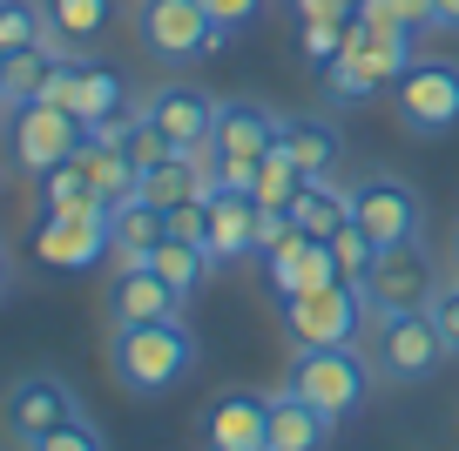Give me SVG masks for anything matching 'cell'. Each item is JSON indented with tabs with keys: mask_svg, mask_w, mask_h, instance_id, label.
I'll return each instance as SVG.
<instances>
[{
	"mask_svg": "<svg viewBox=\"0 0 459 451\" xmlns=\"http://www.w3.org/2000/svg\"><path fill=\"white\" fill-rule=\"evenodd\" d=\"M149 269H156L169 290H183V296H196L203 290V277H210V250H196V243H183V236H162L156 250H149Z\"/></svg>",
	"mask_w": 459,
	"mask_h": 451,
	"instance_id": "25",
	"label": "cell"
},
{
	"mask_svg": "<svg viewBox=\"0 0 459 451\" xmlns=\"http://www.w3.org/2000/svg\"><path fill=\"white\" fill-rule=\"evenodd\" d=\"M82 149V122H74L61 101H21L14 122H7V162L28 175H48Z\"/></svg>",
	"mask_w": 459,
	"mask_h": 451,
	"instance_id": "8",
	"label": "cell"
},
{
	"mask_svg": "<svg viewBox=\"0 0 459 451\" xmlns=\"http://www.w3.org/2000/svg\"><path fill=\"white\" fill-rule=\"evenodd\" d=\"M277 149L298 162L304 183H311V175H331V169L344 162V135L325 122V115H290V122L277 128Z\"/></svg>",
	"mask_w": 459,
	"mask_h": 451,
	"instance_id": "18",
	"label": "cell"
},
{
	"mask_svg": "<svg viewBox=\"0 0 459 451\" xmlns=\"http://www.w3.org/2000/svg\"><path fill=\"white\" fill-rule=\"evenodd\" d=\"M344 34H351V21H331V14H325V21H298V55L325 74L331 61L344 55Z\"/></svg>",
	"mask_w": 459,
	"mask_h": 451,
	"instance_id": "29",
	"label": "cell"
},
{
	"mask_svg": "<svg viewBox=\"0 0 459 451\" xmlns=\"http://www.w3.org/2000/svg\"><path fill=\"white\" fill-rule=\"evenodd\" d=\"M203 189H210V169H203V156H196V149H169V156H162L156 169H143V175H135V196H143V202H156L162 216H169L176 202L203 196Z\"/></svg>",
	"mask_w": 459,
	"mask_h": 451,
	"instance_id": "19",
	"label": "cell"
},
{
	"mask_svg": "<svg viewBox=\"0 0 459 451\" xmlns=\"http://www.w3.org/2000/svg\"><path fill=\"white\" fill-rule=\"evenodd\" d=\"M453 269H459V236H453Z\"/></svg>",
	"mask_w": 459,
	"mask_h": 451,
	"instance_id": "39",
	"label": "cell"
},
{
	"mask_svg": "<svg viewBox=\"0 0 459 451\" xmlns=\"http://www.w3.org/2000/svg\"><path fill=\"white\" fill-rule=\"evenodd\" d=\"M143 122H156L169 135V149H203L216 128V101L203 95L196 81H162L156 95L143 101Z\"/></svg>",
	"mask_w": 459,
	"mask_h": 451,
	"instance_id": "16",
	"label": "cell"
},
{
	"mask_svg": "<svg viewBox=\"0 0 459 451\" xmlns=\"http://www.w3.org/2000/svg\"><path fill=\"white\" fill-rule=\"evenodd\" d=\"M392 108L412 135H446L459 128V61H432L419 55L412 68L392 81Z\"/></svg>",
	"mask_w": 459,
	"mask_h": 451,
	"instance_id": "9",
	"label": "cell"
},
{
	"mask_svg": "<svg viewBox=\"0 0 459 451\" xmlns=\"http://www.w3.org/2000/svg\"><path fill=\"white\" fill-rule=\"evenodd\" d=\"M230 34L237 28L210 21L203 0H135V41L156 68H196L203 55L230 47Z\"/></svg>",
	"mask_w": 459,
	"mask_h": 451,
	"instance_id": "2",
	"label": "cell"
},
{
	"mask_svg": "<svg viewBox=\"0 0 459 451\" xmlns=\"http://www.w3.org/2000/svg\"><path fill=\"white\" fill-rule=\"evenodd\" d=\"M203 445L210 451H271V397L223 391L203 411Z\"/></svg>",
	"mask_w": 459,
	"mask_h": 451,
	"instance_id": "14",
	"label": "cell"
},
{
	"mask_svg": "<svg viewBox=\"0 0 459 451\" xmlns=\"http://www.w3.org/2000/svg\"><path fill=\"white\" fill-rule=\"evenodd\" d=\"M331 418L317 404H304L298 391H271V451H325Z\"/></svg>",
	"mask_w": 459,
	"mask_h": 451,
	"instance_id": "21",
	"label": "cell"
},
{
	"mask_svg": "<svg viewBox=\"0 0 459 451\" xmlns=\"http://www.w3.org/2000/svg\"><path fill=\"white\" fill-rule=\"evenodd\" d=\"M0 108H7V47H0Z\"/></svg>",
	"mask_w": 459,
	"mask_h": 451,
	"instance_id": "38",
	"label": "cell"
},
{
	"mask_svg": "<svg viewBox=\"0 0 459 451\" xmlns=\"http://www.w3.org/2000/svg\"><path fill=\"white\" fill-rule=\"evenodd\" d=\"M41 41H55L41 0H0V47L21 55V47H41Z\"/></svg>",
	"mask_w": 459,
	"mask_h": 451,
	"instance_id": "27",
	"label": "cell"
},
{
	"mask_svg": "<svg viewBox=\"0 0 459 451\" xmlns=\"http://www.w3.org/2000/svg\"><path fill=\"white\" fill-rule=\"evenodd\" d=\"M196 370V330L183 317H162V324H115L108 337V378L129 397H162Z\"/></svg>",
	"mask_w": 459,
	"mask_h": 451,
	"instance_id": "1",
	"label": "cell"
},
{
	"mask_svg": "<svg viewBox=\"0 0 459 451\" xmlns=\"http://www.w3.org/2000/svg\"><path fill=\"white\" fill-rule=\"evenodd\" d=\"M446 357H453V351H446V337H439V324H432V311L378 317V330H372V370H378V378L419 384V378H432Z\"/></svg>",
	"mask_w": 459,
	"mask_h": 451,
	"instance_id": "7",
	"label": "cell"
},
{
	"mask_svg": "<svg viewBox=\"0 0 459 451\" xmlns=\"http://www.w3.org/2000/svg\"><path fill=\"white\" fill-rule=\"evenodd\" d=\"M41 7H48V34L74 55H88L115 28V0H41Z\"/></svg>",
	"mask_w": 459,
	"mask_h": 451,
	"instance_id": "23",
	"label": "cell"
},
{
	"mask_svg": "<svg viewBox=\"0 0 459 451\" xmlns=\"http://www.w3.org/2000/svg\"><path fill=\"white\" fill-rule=\"evenodd\" d=\"M290 223L304 229V236H338L344 223H351V189H338L331 175H311V183L290 196Z\"/></svg>",
	"mask_w": 459,
	"mask_h": 451,
	"instance_id": "22",
	"label": "cell"
},
{
	"mask_svg": "<svg viewBox=\"0 0 459 451\" xmlns=\"http://www.w3.org/2000/svg\"><path fill=\"white\" fill-rule=\"evenodd\" d=\"M34 256L48 269H88L108 256V202H82V209H48L34 229Z\"/></svg>",
	"mask_w": 459,
	"mask_h": 451,
	"instance_id": "10",
	"label": "cell"
},
{
	"mask_svg": "<svg viewBox=\"0 0 459 451\" xmlns=\"http://www.w3.org/2000/svg\"><path fill=\"white\" fill-rule=\"evenodd\" d=\"M277 128H284V115H271L264 101H250V95L216 101L210 156H223V162H264V156L277 149Z\"/></svg>",
	"mask_w": 459,
	"mask_h": 451,
	"instance_id": "13",
	"label": "cell"
},
{
	"mask_svg": "<svg viewBox=\"0 0 459 451\" xmlns=\"http://www.w3.org/2000/svg\"><path fill=\"white\" fill-rule=\"evenodd\" d=\"M351 223H359L378 250H392V243H412L419 236L426 202H419V189L399 183V175H365V183L351 189Z\"/></svg>",
	"mask_w": 459,
	"mask_h": 451,
	"instance_id": "12",
	"label": "cell"
},
{
	"mask_svg": "<svg viewBox=\"0 0 459 451\" xmlns=\"http://www.w3.org/2000/svg\"><path fill=\"white\" fill-rule=\"evenodd\" d=\"M0 418H7V438H14V445H34L41 431H55V424L82 418V397H74L68 378H55V370H28V378L7 384V397H0Z\"/></svg>",
	"mask_w": 459,
	"mask_h": 451,
	"instance_id": "11",
	"label": "cell"
},
{
	"mask_svg": "<svg viewBox=\"0 0 459 451\" xmlns=\"http://www.w3.org/2000/svg\"><path fill=\"white\" fill-rule=\"evenodd\" d=\"M169 236V216L156 209V202L129 196V202H115L108 209V256L115 263H149V250Z\"/></svg>",
	"mask_w": 459,
	"mask_h": 451,
	"instance_id": "20",
	"label": "cell"
},
{
	"mask_svg": "<svg viewBox=\"0 0 459 451\" xmlns=\"http://www.w3.org/2000/svg\"><path fill=\"white\" fill-rule=\"evenodd\" d=\"M392 14H399L412 34H426L432 28V0H392Z\"/></svg>",
	"mask_w": 459,
	"mask_h": 451,
	"instance_id": "35",
	"label": "cell"
},
{
	"mask_svg": "<svg viewBox=\"0 0 459 451\" xmlns=\"http://www.w3.org/2000/svg\"><path fill=\"white\" fill-rule=\"evenodd\" d=\"M34 196H41V216H48V209H82V202H101V196H95V175H88L82 156H68L61 169L34 175Z\"/></svg>",
	"mask_w": 459,
	"mask_h": 451,
	"instance_id": "26",
	"label": "cell"
},
{
	"mask_svg": "<svg viewBox=\"0 0 459 451\" xmlns=\"http://www.w3.org/2000/svg\"><path fill=\"white\" fill-rule=\"evenodd\" d=\"M189 296L169 290L149 263H115L108 283V324H162V317H183Z\"/></svg>",
	"mask_w": 459,
	"mask_h": 451,
	"instance_id": "15",
	"label": "cell"
},
{
	"mask_svg": "<svg viewBox=\"0 0 459 451\" xmlns=\"http://www.w3.org/2000/svg\"><path fill=\"white\" fill-rule=\"evenodd\" d=\"M304 189L298 162L284 156V149H271V156L257 162V183H250V196H257V209H290V196Z\"/></svg>",
	"mask_w": 459,
	"mask_h": 451,
	"instance_id": "28",
	"label": "cell"
},
{
	"mask_svg": "<svg viewBox=\"0 0 459 451\" xmlns=\"http://www.w3.org/2000/svg\"><path fill=\"white\" fill-rule=\"evenodd\" d=\"M203 7H210V21H223V28H250L271 0H203Z\"/></svg>",
	"mask_w": 459,
	"mask_h": 451,
	"instance_id": "34",
	"label": "cell"
},
{
	"mask_svg": "<svg viewBox=\"0 0 459 451\" xmlns=\"http://www.w3.org/2000/svg\"><path fill=\"white\" fill-rule=\"evenodd\" d=\"M21 451H108V438H101V424H95V418H68V424L41 431L34 445H21Z\"/></svg>",
	"mask_w": 459,
	"mask_h": 451,
	"instance_id": "31",
	"label": "cell"
},
{
	"mask_svg": "<svg viewBox=\"0 0 459 451\" xmlns=\"http://www.w3.org/2000/svg\"><path fill=\"white\" fill-rule=\"evenodd\" d=\"M257 196L250 189H216L210 196V263H244L257 256Z\"/></svg>",
	"mask_w": 459,
	"mask_h": 451,
	"instance_id": "17",
	"label": "cell"
},
{
	"mask_svg": "<svg viewBox=\"0 0 459 451\" xmlns=\"http://www.w3.org/2000/svg\"><path fill=\"white\" fill-rule=\"evenodd\" d=\"M7 290H14V256L0 250V296H7Z\"/></svg>",
	"mask_w": 459,
	"mask_h": 451,
	"instance_id": "37",
	"label": "cell"
},
{
	"mask_svg": "<svg viewBox=\"0 0 459 451\" xmlns=\"http://www.w3.org/2000/svg\"><path fill=\"white\" fill-rule=\"evenodd\" d=\"M169 236H183V243H196V250H210V196L176 202V209H169Z\"/></svg>",
	"mask_w": 459,
	"mask_h": 451,
	"instance_id": "32",
	"label": "cell"
},
{
	"mask_svg": "<svg viewBox=\"0 0 459 451\" xmlns=\"http://www.w3.org/2000/svg\"><path fill=\"white\" fill-rule=\"evenodd\" d=\"M325 243H331V256H338V277H344V283H365V277H372V263H378V243L365 236L359 223H344L338 236H325Z\"/></svg>",
	"mask_w": 459,
	"mask_h": 451,
	"instance_id": "30",
	"label": "cell"
},
{
	"mask_svg": "<svg viewBox=\"0 0 459 451\" xmlns=\"http://www.w3.org/2000/svg\"><path fill=\"white\" fill-rule=\"evenodd\" d=\"M432 324H439V337H446V351L459 357V283H439V290H432Z\"/></svg>",
	"mask_w": 459,
	"mask_h": 451,
	"instance_id": "33",
	"label": "cell"
},
{
	"mask_svg": "<svg viewBox=\"0 0 459 451\" xmlns=\"http://www.w3.org/2000/svg\"><path fill=\"white\" fill-rule=\"evenodd\" d=\"M359 290H365V311H372V317L426 311V303H432V290H439V263H432L426 236H412V243H392V250H378L372 277H365Z\"/></svg>",
	"mask_w": 459,
	"mask_h": 451,
	"instance_id": "4",
	"label": "cell"
},
{
	"mask_svg": "<svg viewBox=\"0 0 459 451\" xmlns=\"http://www.w3.org/2000/svg\"><path fill=\"white\" fill-rule=\"evenodd\" d=\"M432 28H439V34H459V0H432Z\"/></svg>",
	"mask_w": 459,
	"mask_h": 451,
	"instance_id": "36",
	"label": "cell"
},
{
	"mask_svg": "<svg viewBox=\"0 0 459 451\" xmlns=\"http://www.w3.org/2000/svg\"><path fill=\"white\" fill-rule=\"evenodd\" d=\"M61 55H74V47L61 41H41V47H21V55H7V108H21V101H41L48 81H55Z\"/></svg>",
	"mask_w": 459,
	"mask_h": 451,
	"instance_id": "24",
	"label": "cell"
},
{
	"mask_svg": "<svg viewBox=\"0 0 459 451\" xmlns=\"http://www.w3.org/2000/svg\"><path fill=\"white\" fill-rule=\"evenodd\" d=\"M41 101H61L82 128H108V122H129L135 115L129 81L115 68H101V61H88V55H61V68H55V81H48Z\"/></svg>",
	"mask_w": 459,
	"mask_h": 451,
	"instance_id": "6",
	"label": "cell"
},
{
	"mask_svg": "<svg viewBox=\"0 0 459 451\" xmlns=\"http://www.w3.org/2000/svg\"><path fill=\"white\" fill-rule=\"evenodd\" d=\"M277 317H284L290 344H351L372 311H365V290H359V283H325V290L277 296Z\"/></svg>",
	"mask_w": 459,
	"mask_h": 451,
	"instance_id": "5",
	"label": "cell"
},
{
	"mask_svg": "<svg viewBox=\"0 0 459 451\" xmlns=\"http://www.w3.org/2000/svg\"><path fill=\"white\" fill-rule=\"evenodd\" d=\"M284 391H298L304 404H317L338 424V418H351V411L365 404L372 370H365V357L351 351V344H298L290 364H284Z\"/></svg>",
	"mask_w": 459,
	"mask_h": 451,
	"instance_id": "3",
	"label": "cell"
}]
</instances>
